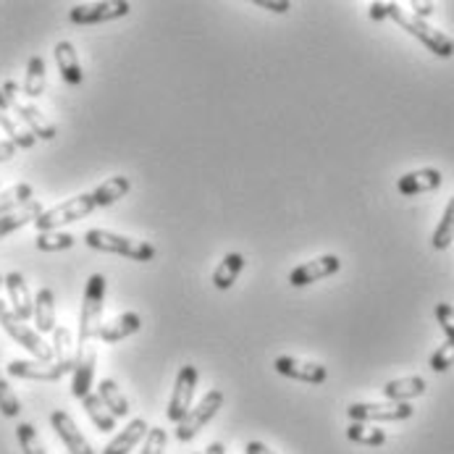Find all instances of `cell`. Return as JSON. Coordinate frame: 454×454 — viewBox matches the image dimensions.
I'll return each mask as SVG.
<instances>
[{"label":"cell","instance_id":"7a4b0ae2","mask_svg":"<svg viewBox=\"0 0 454 454\" xmlns=\"http://www.w3.org/2000/svg\"><path fill=\"white\" fill-rule=\"evenodd\" d=\"M84 245H87L90 250L121 255V258H129L134 260V262H150V260L158 255V250H155L150 242L131 239V237L116 234V231H108V229H90V231L84 234Z\"/></svg>","mask_w":454,"mask_h":454},{"label":"cell","instance_id":"e575fe53","mask_svg":"<svg viewBox=\"0 0 454 454\" xmlns=\"http://www.w3.org/2000/svg\"><path fill=\"white\" fill-rule=\"evenodd\" d=\"M16 439H19V447L24 454H48L40 436H37V428L32 423H19L16 426Z\"/></svg>","mask_w":454,"mask_h":454},{"label":"cell","instance_id":"bcb514c9","mask_svg":"<svg viewBox=\"0 0 454 454\" xmlns=\"http://www.w3.org/2000/svg\"><path fill=\"white\" fill-rule=\"evenodd\" d=\"M0 286H3V273H0Z\"/></svg>","mask_w":454,"mask_h":454},{"label":"cell","instance_id":"8992f818","mask_svg":"<svg viewBox=\"0 0 454 454\" xmlns=\"http://www.w3.org/2000/svg\"><path fill=\"white\" fill-rule=\"evenodd\" d=\"M410 402H352L347 415L352 423H399L412 418Z\"/></svg>","mask_w":454,"mask_h":454},{"label":"cell","instance_id":"9a60e30c","mask_svg":"<svg viewBox=\"0 0 454 454\" xmlns=\"http://www.w3.org/2000/svg\"><path fill=\"white\" fill-rule=\"evenodd\" d=\"M51 426L59 434V439L66 444L68 454H95L92 444L84 439V434L79 431V426L74 423V418L64 410H53L51 412Z\"/></svg>","mask_w":454,"mask_h":454},{"label":"cell","instance_id":"836d02e7","mask_svg":"<svg viewBox=\"0 0 454 454\" xmlns=\"http://www.w3.org/2000/svg\"><path fill=\"white\" fill-rule=\"evenodd\" d=\"M452 242H454V197L447 202V210H444V215H442V221H439V226H436V231H434V237H431L434 250H447Z\"/></svg>","mask_w":454,"mask_h":454},{"label":"cell","instance_id":"603a6c76","mask_svg":"<svg viewBox=\"0 0 454 454\" xmlns=\"http://www.w3.org/2000/svg\"><path fill=\"white\" fill-rule=\"evenodd\" d=\"M131 190V182L127 176H111V179H106L103 184H98L90 195L95 200V207H111V205H116L119 200H124V197L129 195Z\"/></svg>","mask_w":454,"mask_h":454},{"label":"cell","instance_id":"7402d4cb","mask_svg":"<svg viewBox=\"0 0 454 454\" xmlns=\"http://www.w3.org/2000/svg\"><path fill=\"white\" fill-rule=\"evenodd\" d=\"M35 325H37V333H53L56 331V294L53 289L43 286L35 297Z\"/></svg>","mask_w":454,"mask_h":454},{"label":"cell","instance_id":"ac0fdd59","mask_svg":"<svg viewBox=\"0 0 454 454\" xmlns=\"http://www.w3.org/2000/svg\"><path fill=\"white\" fill-rule=\"evenodd\" d=\"M139 328H142V316H139V313H134V310H127V313H121V316L111 318L108 324L100 325L98 339H100V341H106V344H119V341L129 339V336H134V333H139Z\"/></svg>","mask_w":454,"mask_h":454},{"label":"cell","instance_id":"d6a6232c","mask_svg":"<svg viewBox=\"0 0 454 454\" xmlns=\"http://www.w3.org/2000/svg\"><path fill=\"white\" fill-rule=\"evenodd\" d=\"M35 245L40 253H64L76 245V237L68 231H40L35 237Z\"/></svg>","mask_w":454,"mask_h":454},{"label":"cell","instance_id":"74e56055","mask_svg":"<svg viewBox=\"0 0 454 454\" xmlns=\"http://www.w3.org/2000/svg\"><path fill=\"white\" fill-rule=\"evenodd\" d=\"M166 431L160 428V426H155V428H150L147 431V436H145V442H142V452L139 454H163L166 452Z\"/></svg>","mask_w":454,"mask_h":454},{"label":"cell","instance_id":"8d00e7d4","mask_svg":"<svg viewBox=\"0 0 454 454\" xmlns=\"http://www.w3.org/2000/svg\"><path fill=\"white\" fill-rule=\"evenodd\" d=\"M454 365V341H444L434 355H431V371L434 373H447Z\"/></svg>","mask_w":454,"mask_h":454},{"label":"cell","instance_id":"f1b7e54d","mask_svg":"<svg viewBox=\"0 0 454 454\" xmlns=\"http://www.w3.org/2000/svg\"><path fill=\"white\" fill-rule=\"evenodd\" d=\"M48 87V76H45V61L40 56H32L29 64H27V76H24V95L37 100L43 98Z\"/></svg>","mask_w":454,"mask_h":454},{"label":"cell","instance_id":"484cf974","mask_svg":"<svg viewBox=\"0 0 454 454\" xmlns=\"http://www.w3.org/2000/svg\"><path fill=\"white\" fill-rule=\"evenodd\" d=\"M428 389L423 376H404V379H394L384 387V396L389 402H410L415 396H423Z\"/></svg>","mask_w":454,"mask_h":454},{"label":"cell","instance_id":"f546056e","mask_svg":"<svg viewBox=\"0 0 454 454\" xmlns=\"http://www.w3.org/2000/svg\"><path fill=\"white\" fill-rule=\"evenodd\" d=\"M347 439L360 447H384L387 444V431L371 426V423H349Z\"/></svg>","mask_w":454,"mask_h":454},{"label":"cell","instance_id":"6da1fadb","mask_svg":"<svg viewBox=\"0 0 454 454\" xmlns=\"http://www.w3.org/2000/svg\"><path fill=\"white\" fill-rule=\"evenodd\" d=\"M371 19L373 21H381V19H391L396 21L407 35H412L415 40H420L434 56L439 59H452L454 56V40L450 35L439 32L436 27H431L428 21L412 16L410 11H404L399 3H371Z\"/></svg>","mask_w":454,"mask_h":454},{"label":"cell","instance_id":"d4e9b609","mask_svg":"<svg viewBox=\"0 0 454 454\" xmlns=\"http://www.w3.org/2000/svg\"><path fill=\"white\" fill-rule=\"evenodd\" d=\"M242 270H245V255H239V253L223 255V260H221V262L215 265V270H213V286H215L218 292L231 289V286L237 284V278H239Z\"/></svg>","mask_w":454,"mask_h":454},{"label":"cell","instance_id":"5bb4252c","mask_svg":"<svg viewBox=\"0 0 454 454\" xmlns=\"http://www.w3.org/2000/svg\"><path fill=\"white\" fill-rule=\"evenodd\" d=\"M339 268H341V260L336 255H321V258L308 260L289 273V286H294V289L310 286L316 281H324L328 276L339 273Z\"/></svg>","mask_w":454,"mask_h":454},{"label":"cell","instance_id":"4fadbf2b","mask_svg":"<svg viewBox=\"0 0 454 454\" xmlns=\"http://www.w3.org/2000/svg\"><path fill=\"white\" fill-rule=\"evenodd\" d=\"M3 286L8 292V305H11V313L19 318V321H29L35 316V297L29 292V284L27 278L19 273V270H11L3 276Z\"/></svg>","mask_w":454,"mask_h":454},{"label":"cell","instance_id":"83f0119b","mask_svg":"<svg viewBox=\"0 0 454 454\" xmlns=\"http://www.w3.org/2000/svg\"><path fill=\"white\" fill-rule=\"evenodd\" d=\"M43 210H45L43 202L32 200V202H27V205L19 207V210H13V213H8V215H0V239L8 237V234H13L16 229L27 226V223H35V221L43 215Z\"/></svg>","mask_w":454,"mask_h":454},{"label":"cell","instance_id":"3957f363","mask_svg":"<svg viewBox=\"0 0 454 454\" xmlns=\"http://www.w3.org/2000/svg\"><path fill=\"white\" fill-rule=\"evenodd\" d=\"M103 308H106V276L103 273H92L87 278V284H84L76 344H87V341L98 339V331L103 325Z\"/></svg>","mask_w":454,"mask_h":454},{"label":"cell","instance_id":"e0dca14e","mask_svg":"<svg viewBox=\"0 0 454 454\" xmlns=\"http://www.w3.org/2000/svg\"><path fill=\"white\" fill-rule=\"evenodd\" d=\"M442 184H444V176H442L439 168H418V171L404 174L396 182V190H399V195L415 197L426 195V192H436Z\"/></svg>","mask_w":454,"mask_h":454},{"label":"cell","instance_id":"1f68e13d","mask_svg":"<svg viewBox=\"0 0 454 454\" xmlns=\"http://www.w3.org/2000/svg\"><path fill=\"white\" fill-rule=\"evenodd\" d=\"M32 195H35V190H32V184H27V182L3 190V192H0V215H8V213L24 207L27 202H32Z\"/></svg>","mask_w":454,"mask_h":454},{"label":"cell","instance_id":"ab89813d","mask_svg":"<svg viewBox=\"0 0 454 454\" xmlns=\"http://www.w3.org/2000/svg\"><path fill=\"white\" fill-rule=\"evenodd\" d=\"M255 5L270 11V13H289L292 11V3L289 0H255Z\"/></svg>","mask_w":454,"mask_h":454},{"label":"cell","instance_id":"7c38bea8","mask_svg":"<svg viewBox=\"0 0 454 454\" xmlns=\"http://www.w3.org/2000/svg\"><path fill=\"white\" fill-rule=\"evenodd\" d=\"M273 368H276L278 376H286V379L302 381V384H313V387H321V384H325V379H328V371H325L321 363L300 360V357H292V355L276 357Z\"/></svg>","mask_w":454,"mask_h":454},{"label":"cell","instance_id":"4dcf8cb0","mask_svg":"<svg viewBox=\"0 0 454 454\" xmlns=\"http://www.w3.org/2000/svg\"><path fill=\"white\" fill-rule=\"evenodd\" d=\"M82 404H84V412L90 415V420L98 426V431H116V418L106 410V404L100 402L98 394H87L82 399Z\"/></svg>","mask_w":454,"mask_h":454},{"label":"cell","instance_id":"b9f144b4","mask_svg":"<svg viewBox=\"0 0 454 454\" xmlns=\"http://www.w3.org/2000/svg\"><path fill=\"white\" fill-rule=\"evenodd\" d=\"M16 145L11 142V139H0V163H5V160H11L13 155H16Z\"/></svg>","mask_w":454,"mask_h":454},{"label":"cell","instance_id":"5b68a950","mask_svg":"<svg viewBox=\"0 0 454 454\" xmlns=\"http://www.w3.org/2000/svg\"><path fill=\"white\" fill-rule=\"evenodd\" d=\"M92 210H95V200H92L90 192L87 195H76L71 197V200L59 202V205H53V207H48V210H43V215L35 221V226H37V231H59L66 223L87 218Z\"/></svg>","mask_w":454,"mask_h":454},{"label":"cell","instance_id":"8fae6325","mask_svg":"<svg viewBox=\"0 0 454 454\" xmlns=\"http://www.w3.org/2000/svg\"><path fill=\"white\" fill-rule=\"evenodd\" d=\"M95 365H98V349L92 341L87 344H76V363L71 371V396L74 399H84L87 394H92V381H95Z\"/></svg>","mask_w":454,"mask_h":454},{"label":"cell","instance_id":"277c9868","mask_svg":"<svg viewBox=\"0 0 454 454\" xmlns=\"http://www.w3.org/2000/svg\"><path fill=\"white\" fill-rule=\"evenodd\" d=\"M0 92H3V98L8 100V106H11V111L16 114V119L27 127V129L35 134V139H43V142H51V139H56V124L35 106V103H29V100H21L19 98V84L13 82V79H8V82H3V87H0Z\"/></svg>","mask_w":454,"mask_h":454},{"label":"cell","instance_id":"2e32d148","mask_svg":"<svg viewBox=\"0 0 454 454\" xmlns=\"http://www.w3.org/2000/svg\"><path fill=\"white\" fill-rule=\"evenodd\" d=\"M8 376L11 379H24V381H61L64 371L56 363H43V360H11L8 363Z\"/></svg>","mask_w":454,"mask_h":454},{"label":"cell","instance_id":"d6986e66","mask_svg":"<svg viewBox=\"0 0 454 454\" xmlns=\"http://www.w3.org/2000/svg\"><path fill=\"white\" fill-rule=\"evenodd\" d=\"M147 431H150V426H147L142 418H134L124 431H119V434L106 444L103 454H129L139 442H145Z\"/></svg>","mask_w":454,"mask_h":454},{"label":"cell","instance_id":"30bf717a","mask_svg":"<svg viewBox=\"0 0 454 454\" xmlns=\"http://www.w3.org/2000/svg\"><path fill=\"white\" fill-rule=\"evenodd\" d=\"M197 368L195 365H184L179 368L176 373V381H174V394H171V402H168V420L171 423H182L187 418V412L192 410V396L197 389Z\"/></svg>","mask_w":454,"mask_h":454},{"label":"cell","instance_id":"52a82bcc","mask_svg":"<svg viewBox=\"0 0 454 454\" xmlns=\"http://www.w3.org/2000/svg\"><path fill=\"white\" fill-rule=\"evenodd\" d=\"M223 407V391L221 389H210L200 402H197L195 407L187 412V418L182 420V423H176V431H174V436L182 442V444H187V442H192L197 434L215 418V412Z\"/></svg>","mask_w":454,"mask_h":454},{"label":"cell","instance_id":"ba28073f","mask_svg":"<svg viewBox=\"0 0 454 454\" xmlns=\"http://www.w3.org/2000/svg\"><path fill=\"white\" fill-rule=\"evenodd\" d=\"M0 325H3V331H5L13 341L21 344L35 360L53 363V347L43 339V333H37V328L27 325V321H19L11 310L0 318Z\"/></svg>","mask_w":454,"mask_h":454},{"label":"cell","instance_id":"4316f807","mask_svg":"<svg viewBox=\"0 0 454 454\" xmlns=\"http://www.w3.org/2000/svg\"><path fill=\"white\" fill-rule=\"evenodd\" d=\"M98 396H100V402L106 404V410L114 415V418H127L129 415V399H127V394L121 391V387L114 381V379H103L100 384H98V391H95Z\"/></svg>","mask_w":454,"mask_h":454},{"label":"cell","instance_id":"d590c367","mask_svg":"<svg viewBox=\"0 0 454 454\" xmlns=\"http://www.w3.org/2000/svg\"><path fill=\"white\" fill-rule=\"evenodd\" d=\"M0 412H3V418H19V412H21V402L5 379H0Z\"/></svg>","mask_w":454,"mask_h":454},{"label":"cell","instance_id":"60d3db41","mask_svg":"<svg viewBox=\"0 0 454 454\" xmlns=\"http://www.w3.org/2000/svg\"><path fill=\"white\" fill-rule=\"evenodd\" d=\"M410 8H412L410 13H412V16H418V19H423V21H426L428 16H434V11H436V5H434V3H420V0H412V3H410Z\"/></svg>","mask_w":454,"mask_h":454},{"label":"cell","instance_id":"ffe728a7","mask_svg":"<svg viewBox=\"0 0 454 454\" xmlns=\"http://www.w3.org/2000/svg\"><path fill=\"white\" fill-rule=\"evenodd\" d=\"M0 127L5 129V134L11 137V142L16 145V147H21V150H32L35 147V134L27 129L16 116H13V111H11V106H8V100L3 98V92H0Z\"/></svg>","mask_w":454,"mask_h":454},{"label":"cell","instance_id":"f35d334b","mask_svg":"<svg viewBox=\"0 0 454 454\" xmlns=\"http://www.w3.org/2000/svg\"><path fill=\"white\" fill-rule=\"evenodd\" d=\"M436 321L444 328L447 339L454 341V308L450 302H439V305H436Z\"/></svg>","mask_w":454,"mask_h":454},{"label":"cell","instance_id":"44dd1931","mask_svg":"<svg viewBox=\"0 0 454 454\" xmlns=\"http://www.w3.org/2000/svg\"><path fill=\"white\" fill-rule=\"evenodd\" d=\"M51 347H53V363L64 371V376H68L74 371V363H76V341H74V333L66 325H56Z\"/></svg>","mask_w":454,"mask_h":454},{"label":"cell","instance_id":"7bdbcfd3","mask_svg":"<svg viewBox=\"0 0 454 454\" xmlns=\"http://www.w3.org/2000/svg\"><path fill=\"white\" fill-rule=\"evenodd\" d=\"M245 454H276L270 447H265L262 442H250L247 447H245Z\"/></svg>","mask_w":454,"mask_h":454},{"label":"cell","instance_id":"ee69618b","mask_svg":"<svg viewBox=\"0 0 454 454\" xmlns=\"http://www.w3.org/2000/svg\"><path fill=\"white\" fill-rule=\"evenodd\" d=\"M202 454H226V447L221 442H213V444H207V450Z\"/></svg>","mask_w":454,"mask_h":454},{"label":"cell","instance_id":"f6af8a7d","mask_svg":"<svg viewBox=\"0 0 454 454\" xmlns=\"http://www.w3.org/2000/svg\"><path fill=\"white\" fill-rule=\"evenodd\" d=\"M5 313H8V302H5V300H0V318H3Z\"/></svg>","mask_w":454,"mask_h":454},{"label":"cell","instance_id":"9c48e42d","mask_svg":"<svg viewBox=\"0 0 454 454\" xmlns=\"http://www.w3.org/2000/svg\"><path fill=\"white\" fill-rule=\"evenodd\" d=\"M131 5L124 0H100V3H79L68 11V21L76 27H95V24H106V21H116L129 16Z\"/></svg>","mask_w":454,"mask_h":454},{"label":"cell","instance_id":"cb8c5ba5","mask_svg":"<svg viewBox=\"0 0 454 454\" xmlns=\"http://www.w3.org/2000/svg\"><path fill=\"white\" fill-rule=\"evenodd\" d=\"M53 53H56V66H59V71H61L66 84H74V87L82 84L84 74H82V64H79L76 48L68 40H61Z\"/></svg>","mask_w":454,"mask_h":454}]
</instances>
